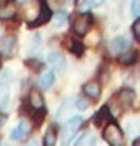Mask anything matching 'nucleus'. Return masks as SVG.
Segmentation results:
<instances>
[{"mask_svg":"<svg viewBox=\"0 0 140 146\" xmlns=\"http://www.w3.org/2000/svg\"><path fill=\"white\" fill-rule=\"evenodd\" d=\"M134 145H135V146H140V137H139V138H135V140H134Z\"/></svg>","mask_w":140,"mask_h":146,"instance_id":"26","label":"nucleus"},{"mask_svg":"<svg viewBox=\"0 0 140 146\" xmlns=\"http://www.w3.org/2000/svg\"><path fill=\"white\" fill-rule=\"evenodd\" d=\"M72 50L75 51L76 54H83V50H84V47H83V44H79V42H73V47H72Z\"/></svg>","mask_w":140,"mask_h":146,"instance_id":"23","label":"nucleus"},{"mask_svg":"<svg viewBox=\"0 0 140 146\" xmlns=\"http://www.w3.org/2000/svg\"><path fill=\"white\" fill-rule=\"evenodd\" d=\"M104 3V0H89V2L86 3V8L87 6H92V8H97V6H101Z\"/></svg>","mask_w":140,"mask_h":146,"instance_id":"24","label":"nucleus"},{"mask_svg":"<svg viewBox=\"0 0 140 146\" xmlns=\"http://www.w3.org/2000/svg\"><path fill=\"white\" fill-rule=\"evenodd\" d=\"M30 103H31V106H33L34 109H39V107L44 106V100H42V95H41L39 90L33 89L30 92Z\"/></svg>","mask_w":140,"mask_h":146,"instance_id":"15","label":"nucleus"},{"mask_svg":"<svg viewBox=\"0 0 140 146\" xmlns=\"http://www.w3.org/2000/svg\"><path fill=\"white\" fill-rule=\"evenodd\" d=\"M65 22V16L62 14V13H59L58 16H56V27H62Z\"/></svg>","mask_w":140,"mask_h":146,"instance_id":"25","label":"nucleus"},{"mask_svg":"<svg viewBox=\"0 0 140 146\" xmlns=\"http://www.w3.org/2000/svg\"><path fill=\"white\" fill-rule=\"evenodd\" d=\"M45 115H47V109H45V107L42 106V107H39V109H37L36 112H34V121H36V123H41L42 118H44Z\"/></svg>","mask_w":140,"mask_h":146,"instance_id":"19","label":"nucleus"},{"mask_svg":"<svg viewBox=\"0 0 140 146\" xmlns=\"http://www.w3.org/2000/svg\"><path fill=\"white\" fill-rule=\"evenodd\" d=\"M50 19H51V9L48 8L44 2H41L39 16L36 17V20H33V22H31V27H41V25H44V23H47Z\"/></svg>","mask_w":140,"mask_h":146,"instance_id":"9","label":"nucleus"},{"mask_svg":"<svg viewBox=\"0 0 140 146\" xmlns=\"http://www.w3.org/2000/svg\"><path fill=\"white\" fill-rule=\"evenodd\" d=\"M37 84H39L41 89H50L51 86L55 84V72H45L42 73L39 76V79H37Z\"/></svg>","mask_w":140,"mask_h":146,"instance_id":"13","label":"nucleus"},{"mask_svg":"<svg viewBox=\"0 0 140 146\" xmlns=\"http://www.w3.org/2000/svg\"><path fill=\"white\" fill-rule=\"evenodd\" d=\"M2 124H3V117L0 115V126H2Z\"/></svg>","mask_w":140,"mask_h":146,"instance_id":"27","label":"nucleus"},{"mask_svg":"<svg viewBox=\"0 0 140 146\" xmlns=\"http://www.w3.org/2000/svg\"><path fill=\"white\" fill-rule=\"evenodd\" d=\"M81 124H83V118L81 117H73L64 124V127H62V137H64V140L62 141H64L65 145H67L70 141V138L79 131Z\"/></svg>","mask_w":140,"mask_h":146,"instance_id":"4","label":"nucleus"},{"mask_svg":"<svg viewBox=\"0 0 140 146\" xmlns=\"http://www.w3.org/2000/svg\"><path fill=\"white\" fill-rule=\"evenodd\" d=\"M0 53L5 58H13L17 53V39L14 36H6L0 40Z\"/></svg>","mask_w":140,"mask_h":146,"instance_id":"6","label":"nucleus"},{"mask_svg":"<svg viewBox=\"0 0 140 146\" xmlns=\"http://www.w3.org/2000/svg\"><path fill=\"white\" fill-rule=\"evenodd\" d=\"M92 27V16L89 13H81L76 14L72 20V30L78 36H84Z\"/></svg>","mask_w":140,"mask_h":146,"instance_id":"1","label":"nucleus"},{"mask_svg":"<svg viewBox=\"0 0 140 146\" xmlns=\"http://www.w3.org/2000/svg\"><path fill=\"white\" fill-rule=\"evenodd\" d=\"M107 120H111V115H109V107L104 106L103 109H101L100 112L97 113V117H95V124H97V126H100L101 123H104V121H107Z\"/></svg>","mask_w":140,"mask_h":146,"instance_id":"17","label":"nucleus"},{"mask_svg":"<svg viewBox=\"0 0 140 146\" xmlns=\"http://www.w3.org/2000/svg\"><path fill=\"white\" fill-rule=\"evenodd\" d=\"M13 75L9 70H5L0 75V109H6L9 104V86Z\"/></svg>","mask_w":140,"mask_h":146,"instance_id":"2","label":"nucleus"},{"mask_svg":"<svg viewBox=\"0 0 140 146\" xmlns=\"http://www.w3.org/2000/svg\"><path fill=\"white\" fill-rule=\"evenodd\" d=\"M95 141H97V138L93 134H86V135H83V138H79L76 141V145H93Z\"/></svg>","mask_w":140,"mask_h":146,"instance_id":"18","label":"nucleus"},{"mask_svg":"<svg viewBox=\"0 0 140 146\" xmlns=\"http://www.w3.org/2000/svg\"><path fill=\"white\" fill-rule=\"evenodd\" d=\"M118 59H120L121 64L129 65V64H132V62L135 61V51L134 50H126L125 53H121L120 56H118Z\"/></svg>","mask_w":140,"mask_h":146,"instance_id":"16","label":"nucleus"},{"mask_svg":"<svg viewBox=\"0 0 140 146\" xmlns=\"http://www.w3.org/2000/svg\"><path fill=\"white\" fill-rule=\"evenodd\" d=\"M0 67H2V53H0Z\"/></svg>","mask_w":140,"mask_h":146,"instance_id":"28","label":"nucleus"},{"mask_svg":"<svg viewBox=\"0 0 140 146\" xmlns=\"http://www.w3.org/2000/svg\"><path fill=\"white\" fill-rule=\"evenodd\" d=\"M103 137H104V140H106L109 145H112V146L123 145V134H121L120 127H118L115 123H109L106 127H104Z\"/></svg>","mask_w":140,"mask_h":146,"instance_id":"3","label":"nucleus"},{"mask_svg":"<svg viewBox=\"0 0 140 146\" xmlns=\"http://www.w3.org/2000/svg\"><path fill=\"white\" fill-rule=\"evenodd\" d=\"M56 137H58V131H56V126L51 124L50 127L45 132V137H44V145L47 146H53L56 143Z\"/></svg>","mask_w":140,"mask_h":146,"instance_id":"14","label":"nucleus"},{"mask_svg":"<svg viewBox=\"0 0 140 146\" xmlns=\"http://www.w3.org/2000/svg\"><path fill=\"white\" fill-rule=\"evenodd\" d=\"M30 131H31V124L28 123V121L22 120L16 126V129L11 132V137H13V140H16V141H22V140H25V138L28 137Z\"/></svg>","mask_w":140,"mask_h":146,"instance_id":"7","label":"nucleus"},{"mask_svg":"<svg viewBox=\"0 0 140 146\" xmlns=\"http://www.w3.org/2000/svg\"><path fill=\"white\" fill-rule=\"evenodd\" d=\"M76 109H78V110H86V109H89V103L84 101V100H78V101H76Z\"/></svg>","mask_w":140,"mask_h":146,"instance_id":"22","label":"nucleus"},{"mask_svg":"<svg viewBox=\"0 0 140 146\" xmlns=\"http://www.w3.org/2000/svg\"><path fill=\"white\" fill-rule=\"evenodd\" d=\"M84 93H86L89 98H93V100H97V98H100V95H101V87H100V84H98L97 81H89V82H86L84 84Z\"/></svg>","mask_w":140,"mask_h":146,"instance_id":"12","label":"nucleus"},{"mask_svg":"<svg viewBox=\"0 0 140 146\" xmlns=\"http://www.w3.org/2000/svg\"><path fill=\"white\" fill-rule=\"evenodd\" d=\"M16 14V2L14 0H0V19H13Z\"/></svg>","mask_w":140,"mask_h":146,"instance_id":"8","label":"nucleus"},{"mask_svg":"<svg viewBox=\"0 0 140 146\" xmlns=\"http://www.w3.org/2000/svg\"><path fill=\"white\" fill-rule=\"evenodd\" d=\"M129 47H131V40H129L128 37H123V36L115 37V39L112 40V44H111L112 51H114V53H117V54L125 53L126 50H129Z\"/></svg>","mask_w":140,"mask_h":146,"instance_id":"10","label":"nucleus"},{"mask_svg":"<svg viewBox=\"0 0 140 146\" xmlns=\"http://www.w3.org/2000/svg\"><path fill=\"white\" fill-rule=\"evenodd\" d=\"M132 33H134V36L140 40V19H137L132 23Z\"/></svg>","mask_w":140,"mask_h":146,"instance_id":"21","label":"nucleus"},{"mask_svg":"<svg viewBox=\"0 0 140 146\" xmlns=\"http://www.w3.org/2000/svg\"><path fill=\"white\" fill-rule=\"evenodd\" d=\"M47 62L51 67V70L55 73H58V75H61V73L65 70V58H64V54L59 53V51H51L47 58Z\"/></svg>","mask_w":140,"mask_h":146,"instance_id":"5","label":"nucleus"},{"mask_svg":"<svg viewBox=\"0 0 140 146\" xmlns=\"http://www.w3.org/2000/svg\"><path fill=\"white\" fill-rule=\"evenodd\" d=\"M131 13L134 16H140V0H132V3H131Z\"/></svg>","mask_w":140,"mask_h":146,"instance_id":"20","label":"nucleus"},{"mask_svg":"<svg viewBox=\"0 0 140 146\" xmlns=\"http://www.w3.org/2000/svg\"><path fill=\"white\" fill-rule=\"evenodd\" d=\"M135 100V92L132 89H123L120 93H118V101H120L121 107L123 109H128Z\"/></svg>","mask_w":140,"mask_h":146,"instance_id":"11","label":"nucleus"}]
</instances>
